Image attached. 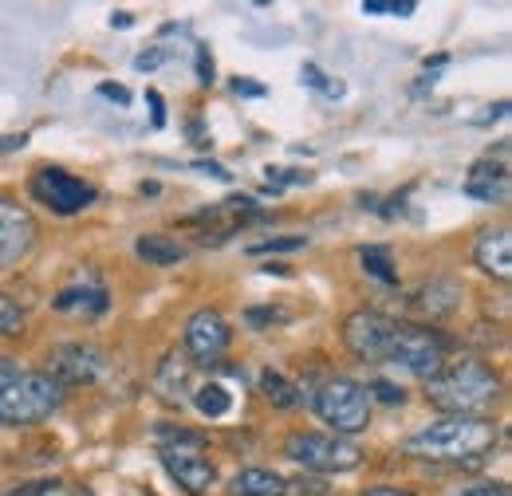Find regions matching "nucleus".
Returning <instances> with one entry per match:
<instances>
[{
	"label": "nucleus",
	"instance_id": "nucleus-1",
	"mask_svg": "<svg viewBox=\"0 0 512 496\" xmlns=\"http://www.w3.org/2000/svg\"><path fill=\"white\" fill-rule=\"evenodd\" d=\"M497 445V426L485 418H465V414H449L438 418L434 426H426L422 434L406 441V453L414 457H430V461H465V457H481Z\"/></svg>",
	"mask_w": 512,
	"mask_h": 496
},
{
	"label": "nucleus",
	"instance_id": "nucleus-2",
	"mask_svg": "<svg viewBox=\"0 0 512 496\" xmlns=\"http://www.w3.org/2000/svg\"><path fill=\"white\" fill-rule=\"evenodd\" d=\"M426 394H430L434 406H442V410H449V414H465V418H473L477 410H489V406L501 398V378L489 371L485 363L465 359V363H457V367L442 371L438 378H430Z\"/></svg>",
	"mask_w": 512,
	"mask_h": 496
},
{
	"label": "nucleus",
	"instance_id": "nucleus-3",
	"mask_svg": "<svg viewBox=\"0 0 512 496\" xmlns=\"http://www.w3.org/2000/svg\"><path fill=\"white\" fill-rule=\"evenodd\" d=\"M64 406V386L48 374H20L0 390V426H36Z\"/></svg>",
	"mask_w": 512,
	"mask_h": 496
},
{
	"label": "nucleus",
	"instance_id": "nucleus-4",
	"mask_svg": "<svg viewBox=\"0 0 512 496\" xmlns=\"http://www.w3.org/2000/svg\"><path fill=\"white\" fill-rule=\"evenodd\" d=\"M316 414L335 430V437L363 434L371 426V390L351 378H327L316 390Z\"/></svg>",
	"mask_w": 512,
	"mask_h": 496
},
{
	"label": "nucleus",
	"instance_id": "nucleus-5",
	"mask_svg": "<svg viewBox=\"0 0 512 496\" xmlns=\"http://www.w3.org/2000/svg\"><path fill=\"white\" fill-rule=\"evenodd\" d=\"M284 453L312 473H347L363 461V449L355 441L335 434H292L284 441Z\"/></svg>",
	"mask_w": 512,
	"mask_h": 496
},
{
	"label": "nucleus",
	"instance_id": "nucleus-6",
	"mask_svg": "<svg viewBox=\"0 0 512 496\" xmlns=\"http://www.w3.org/2000/svg\"><path fill=\"white\" fill-rule=\"evenodd\" d=\"M386 363L406 367L410 374H418V378L430 382V378H438V374L446 371V343H442L434 331H426V327L398 323V335H394V343H390Z\"/></svg>",
	"mask_w": 512,
	"mask_h": 496
},
{
	"label": "nucleus",
	"instance_id": "nucleus-7",
	"mask_svg": "<svg viewBox=\"0 0 512 496\" xmlns=\"http://www.w3.org/2000/svg\"><path fill=\"white\" fill-rule=\"evenodd\" d=\"M32 201H40L44 209L71 217V213H83L91 201H95V186H87L83 178L67 174L60 166H40L36 178H32Z\"/></svg>",
	"mask_w": 512,
	"mask_h": 496
},
{
	"label": "nucleus",
	"instance_id": "nucleus-8",
	"mask_svg": "<svg viewBox=\"0 0 512 496\" xmlns=\"http://www.w3.org/2000/svg\"><path fill=\"white\" fill-rule=\"evenodd\" d=\"M394 335H398V319H390L383 311H355L343 323V343L363 363H386Z\"/></svg>",
	"mask_w": 512,
	"mask_h": 496
},
{
	"label": "nucleus",
	"instance_id": "nucleus-9",
	"mask_svg": "<svg viewBox=\"0 0 512 496\" xmlns=\"http://www.w3.org/2000/svg\"><path fill=\"white\" fill-rule=\"evenodd\" d=\"M107 367L103 351L91 347V343H60L48 351V378L60 382V386H87L95 382Z\"/></svg>",
	"mask_w": 512,
	"mask_h": 496
},
{
	"label": "nucleus",
	"instance_id": "nucleus-10",
	"mask_svg": "<svg viewBox=\"0 0 512 496\" xmlns=\"http://www.w3.org/2000/svg\"><path fill=\"white\" fill-rule=\"evenodd\" d=\"M233 343V327L217 308H201L190 315L186 323V351L193 355V363H221V355Z\"/></svg>",
	"mask_w": 512,
	"mask_h": 496
},
{
	"label": "nucleus",
	"instance_id": "nucleus-11",
	"mask_svg": "<svg viewBox=\"0 0 512 496\" xmlns=\"http://www.w3.org/2000/svg\"><path fill=\"white\" fill-rule=\"evenodd\" d=\"M36 245V221L32 213L12 201V197H0V272L20 264Z\"/></svg>",
	"mask_w": 512,
	"mask_h": 496
},
{
	"label": "nucleus",
	"instance_id": "nucleus-12",
	"mask_svg": "<svg viewBox=\"0 0 512 496\" xmlns=\"http://www.w3.org/2000/svg\"><path fill=\"white\" fill-rule=\"evenodd\" d=\"M158 457H162V469H166L190 496L209 493V489L217 485V465H213L209 457L193 453V449H162Z\"/></svg>",
	"mask_w": 512,
	"mask_h": 496
},
{
	"label": "nucleus",
	"instance_id": "nucleus-13",
	"mask_svg": "<svg viewBox=\"0 0 512 496\" xmlns=\"http://www.w3.org/2000/svg\"><path fill=\"white\" fill-rule=\"evenodd\" d=\"M465 193L477 197V201H485V205H509V193H512L509 170L501 162H493V158L477 162L469 170V178H465Z\"/></svg>",
	"mask_w": 512,
	"mask_h": 496
},
{
	"label": "nucleus",
	"instance_id": "nucleus-14",
	"mask_svg": "<svg viewBox=\"0 0 512 496\" xmlns=\"http://www.w3.org/2000/svg\"><path fill=\"white\" fill-rule=\"evenodd\" d=\"M473 260L481 272L497 276V280H509L512 276V233L509 229H489L481 233V241L473 248Z\"/></svg>",
	"mask_w": 512,
	"mask_h": 496
},
{
	"label": "nucleus",
	"instance_id": "nucleus-15",
	"mask_svg": "<svg viewBox=\"0 0 512 496\" xmlns=\"http://www.w3.org/2000/svg\"><path fill=\"white\" fill-rule=\"evenodd\" d=\"M107 288L91 276V280H79V284H71L64 288L60 296H56V311H87V315H99V311H107Z\"/></svg>",
	"mask_w": 512,
	"mask_h": 496
},
{
	"label": "nucleus",
	"instance_id": "nucleus-16",
	"mask_svg": "<svg viewBox=\"0 0 512 496\" xmlns=\"http://www.w3.org/2000/svg\"><path fill=\"white\" fill-rule=\"evenodd\" d=\"M229 489L233 496H288V481L272 469H241Z\"/></svg>",
	"mask_w": 512,
	"mask_h": 496
},
{
	"label": "nucleus",
	"instance_id": "nucleus-17",
	"mask_svg": "<svg viewBox=\"0 0 512 496\" xmlns=\"http://www.w3.org/2000/svg\"><path fill=\"white\" fill-rule=\"evenodd\" d=\"M134 252H138L146 264H154V268H174V264H182V260L190 256V252H186V245H178L174 237H162V233L138 237Z\"/></svg>",
	"mask_w": 512,
	"mask_h": 496
},
{
	"label": "nucleus",
	"instance_id": "nucleus-18",
	"mask_svg": "<svg viewBox=\"0 0 512 496\" xmlns=\"http://www.w3.org/2000/svg\"><path fill=\"white\" fill-rule=\"evenodd\" d=\"M260 390H264V398H268L276 410H292V406H300V390H296L284 374L264 371L260 374Z\"/></svg>",
	"mask_w": 512,
	"mask_h": 496
},
{
	"label": "nucleus",
	"instance_id": "nucleus-19",
	"mask_svg": "<svg viewBox=\"0 0 512 496\" xmlns=\"http://www.w3.org/2000/svg\"><path fill=\"white\" fill-rule=\"evenodd\" d=\"M193 402H197V410H201L205 418H225L229 406H233V394H229L221 382H205V386H197Z\"/></svg>",
	"mask_w": 512,
	"mask_h": 496
},
{
	"label": "nucleus",
	"instance_id": "nucleus-20",
	"mask_svg": "<svg viewBox=\"0 0 512 496\" xmlns=\"http://www.w3.org/2000/svg\"><path fill=\"white\" fill-rule=\"evenodd\" d=\"M359 260H363V268L375 276V280H383V284H398V272L390 268V252L379 245L371 248H359Z\"/></svg>",
	"mask_w": 512,
	"mask_h": 496
},
{
	"label": "nucleus",
	"instance_id": "nucleus-21",
	"mask_svg": "<svg viewBox=\"0 0 512 496\" xmlns=\"http://www.w3.org/2000/svg\"><path fill=\"white\" fill-rule=\"evenodd\" d=\"M20 331H24V311L0 292V335H20Z\"/></svg>",
	"mask_w": 512,
	"mask_h": 496
},
{
	"label": "nucleus",
	"instance_id": "nucleus-22",
	"mask_svg": "<svg viewBox=\"0 0 512 496\" xmlns=\"http://www.w3.org/2000/svg\"><path fill=\"white\" fill-rule=\"evenodd\" d=\"M308 241L304 237H276V241H260V245H253L249 252L253 256H260V252H296V248H304Z\"/></svg>",
	"mask_w": 512,
	"mask_h": 496
},
{
	"label": "nucleus",
	"instance_id": "nucleus-23",
	"mask_svg": "<svg viewBox=\"0 0 512 496\" xmlns=\"http://www.w3.org/2000/svg\"><path fill=\"white\" fill-rule=\"evenodd\" d=\"M268 182H276V186H308L312 182V174L308 170H268Z\"/></svg>",
	"mask_w": 512,
	"mask_h": 496
},
{
	"label": "nucleus",
	"instance_id": "nucleus-24",
	"mask_svg": "<svg viewBox=\"0 0 512 496\" xmlns=\"http://www.w3.org/2000/svg\"><path fill=\"white\" fill-rule=\"evenodd\" d=\"M300 75H304V83L320 87L323 95H343V87H339V83H327V79H323V71H320V67H312V63H308V67H304Z\"/></svg>",
	"mask_w": 512,
	"mask_h": 496
},
{
	"label": "nucleus",
	"instance_id": "nucleus-25",
	"mask_svg": "<svg viewBox=\"0 0 512 496\" xmlns=\"http://www.w3.org/2000/svg\"><path fill=\"white\" fill-rule=\"evenodd\" d=\"M363 12H394V16H410L414 4L402 0V4H390V0H363Z\"/></svg>",
	"mask_w": 512,
	"mask_h": 496
},
{
	"label": "nucleus",
	"instance_id": "nucleus-26",
	"mask_svg": "<svg viewBox=\"0 0 512 496\" xmlns=\"http://www.w3.org/2000/svg\"><path fill=\"white\" fill-rule=\"evenodd\" d=\"M453 496H509V485H497V481H481V485H469Z\"/></svg>",
	"mask_w": 512,
	"mask_h": 496
},
{
	"label": "nucleus",
	"instance_id": "nucleus-27",
	"mask_svg": "<svg viewBox=\"0 0 512 496\" xmlns=\"http://www.w3.org/2000/svg\"><path fill=\"white\" fill-rule=\"evenodd\" d=\"M213 79H217V75H213V56L205 52V44H197V83H205V87H209Z\"/></svg>",
	"mask_w": 512,
	"mask_h": 496
},
{
	"label": "nucleus",
	"instance_id": "nucleus-28",
	"mask_svg": "<svg viewBox=\"0 0 512 496\" xmlns=\"http://www.w3.org/2000/svg\"><path fill=\"white\" fill-rule=\"evenodd\" d=\"M245 319H249L253 327H260V323H276V319H284V311H276V308H253V311H245Z\"/></svg>",
	"mask_w": 512,
	"mask_h": 496
},
{
	"label": "nucleus",
	"instance_id": "nucleus-29",
	"mask_svg": "<svg viewBox=\"0 0 512 496\" xmlns=\"http://www.w3.org/2000/svg\"><path fill=\"white\" fill-rule=\"evenodd\" d=\"M371 390H375V394H379V398H383V402H398V406H402V402H406V394H402V390H398V386H394V382H375V386H371Z\"/></svg>",
	"mask_w": 512,
	"mask_h": 496
},
{
	"label": "nucleus",
	"instance_id": "nucleus-30",
	"mask_svg": "<svg viewBox=\"0 0 512 496\" xmlns=\"http://www.w3.org/2000/svg\"><path fill=\"white\" fill-rule=\"evenodd\" d=\"M48 489H56V481H36V485H16L12 493H4V496H44Z\"/></svg>",
	"mask_w": 512,
	"mask_h": 496
},
{
	"label": "nucleus",
	"instance_id": "nucleus-31",
	"mask_svg": "<svg viewBox=\"0 0 512 496\" xmlns=\"http://www.w3.org/2000/svg\"><path fill=\"white\" fill-rule=\"evenodd\" d=\"M99 95L115 99L119 107H127V103H130V91H127V87H115V83H103V87H99Z\"/></svg>",
	"mask_w": 512,
	"mask_h": 496
},
{
	"label": "nucleus",
	"instance_id": "nucleus-32",
	"mask_svg": "<svg viewBox=\"0 0 512 496\" xmlns=\"http://www.w3.org/2000/svg\"><path fill=\"white\" fill-rule=\"evenodd\" d=\"M193 170H197V174H213V178H221V182H229V178H233V174H229L225 166H217V162H197Z\"/></svg>",
	"mask_w": 512,
	"mask_h": 496
},
{
	"label": "nucleus",
	"instance_id": "nucleus-33",
	"mask_svg": "<svg viewBox=\"0 0 512 496\" xmlns=\"http://www.w3.org/2000/svg\"><path fill=\"white\" fill-rule=\"evenodd\" d=\"M12 378H20V367H16L12 359H0V390H4Z\"/></svg>",
	"mask_w": 512,
	"mask_h": 496
},
{
	"label": "nucleus",
	"instance_id": "nucleus-34",
	"mask_svg": "<svg viewBox=\"0 0 512 496\" xmlns=\"http://www.w3.org/2000/svg\"><path fill=\"white\" fill-rule=\"evenodd\" d=\"M233 91H237V95H249V99H260V95H264V87H260V83H245V79H237V83H233Z\"/></svg>",
	"mask_w": 512,
	"mask_h": 496
},
{
	"label": "nucleus",
	"instance_id": "nucleus-35",
	"mask_svg": "<svg viewBox=\"0 0 512 496\" xmlns=\"http://www.w3.org/2000/svg\"><path fill=\"white\" fill-rule=\"evenodd\" d=\"M24 134H0V150H24Z\"/></svg>",
	"mask_w": 512,
	"mask_h": 496
},
{
	"label": "nucleus",
	"instance_id": "nucleus-36",
	"mask_svg": "<svg viewBox=\"0 0 512 496\" xmlns=\"http://www.w3.org/2000/svg\"><path fill=\"white\" fill-rule=\"evenodd\" d=\"M146 99H150V107H154V126H162V123H166V111H162V95H158V91H150Z\"/></svg>",
	"mask_w": 512,
	"mask_h": 496
},
{
	"label": "nucleus",
	"instance_id": "nucleus-37",
	"mask_svg": "<svg viewBox=\"0 0 512 496\" xmlns=\"http://www.w3.org/2000/svg\"><path fill=\"white\" fill-rule=\"evenodd\" d=\"M359 496H414L410 489H390V485H379V489H367V493Z\"/></svg>",
	"mask_w": 512,
	"mask_h": 496
},
{
	"label": "nucleus",
	"instance_id": "nucleus-38",
	"mask_svg": "<svg viewBox=\"0 0 512 496\" xmlns=\"http://www.w3.org/2000/svg\"><path fill=\"white\" fill-rule=\"evenodd\" d=\"M158 63H162V56H158V52H150V56H138L134 67H138V71H150V67H158Z\"/></svg>",
	"mask_w": 512,
	"mask_h": 496
}]
</instances>
